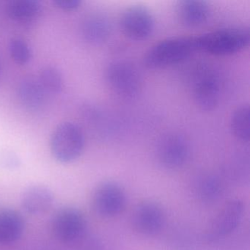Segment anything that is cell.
I'll return each instance as SVG.
<instances>
[{
  "mask_svg": "<svg viewBox=\"0 0 250 250\" xmlns=\"http://www.w3.org/2000/svg\"><path fill=\"white\" fill-rule=\"evenodd\" d=\"M42 4L36 0H14L7 5V13L13 20L30 21L40 14Z\"/></svg>",
  "mask_w": 250,
  "mask_h": 250,
  "instance_id": "cell-17",
  "label": "cell"
},
{
  "mask_svg": "<svg viewBox=\"0 0 250 250\" xmlns=\"http://www.w3.org/2000/svg\"><path fill=\"white\" fill-rule=\"evenodd\" d=\"M82 35L87 42L99 44L107 40L111 33L109 20L100 13L90 14L82 24Z\"/></svg>",
  "mask_w": 250,
  "mask_h": 250,
  "instance_id": "cell-15",
  "label": "cell"
},
{
  "mask_svg": "<svg viewBox=\"0 0 250 250\" xmlns=\"http://www.w3.org/2000/svg\"><path fill=\"white\" fill-rule=\"evenodd\" d=\"M81 0H54L53 4L60 9L65 11H71L80 8Z\"/></svg>",
  "mask_w": 250,
  "mask_h": 250,
  "instance_id": "cell-23",
  "label": "cell"
},
{
  "mask_svg": "<svg viewBox=\"0 0 250 250\" xmlns=\"http://www.w3.org/2000/svg\"><path fill=\"white\" fill-rule=\"evenodd\" d=\"M119 24L121 31L128 39L146 40L154 30V17L146 7L132 5L122 13Z\"/></svg>",
  "mask_w": 250,
  "mask_h": 250,
  "instance_id": "cell-7",
  "label": "cell"
},
{
  "mask_svg": "<svg viewBox=\"0 0 250 250\" xmlns=\"http://www.w3.org/2000/svg\"><path fill=\"white\" fill-rule=\"evenodd\" d=\"M194 191L199 200L205 203H212L222 194V183L213 175H203L197 180Z\"/></svg>",
  "mask_w": 250,
  "mask_h": 250,
  "instance_id": "cell-18",
  "label": "cell"
},
{
  "mask_svg": "<svg viewBox=\"0 0 250 250\" xmlns=\"http://www.w3.org/2000/svg\"><path fill=\"white\" fill-rule=\"evenodd\" d=\"M126 205L125 190L118 183L105 181L95 188L92 206L101 217L112 218L122 213Z\"/></svg>",
  "mask_w": 250,
  "mask_h": 250,
  "instance_id": "cell-5",
  "label": "cell"
},
{
  "mask_svg": "<svg viewBox=\"0 0 250 250\" xmlns=\"http://www.w3.org/2000/svg\"><path fill=\"white\" fill-rule=\"evenodd\" d=\"M189 146L185 137L176 133L163 136L156 147V157L160 165L168 169L182 167L189 157Z\"/></svg>",
  "mask_w": 250,
  "mask_h": 250,
  "instance_id": "cell-8",
  "label": "cell"
},
{
  "mask_svg": "<svg viewBox=\"0 0 250 250\" xmlns=\"http://www.w3.org/2000/svg\"><path fill=\"white\" fill-rule=\"evenodd\" d=\"M46 93L39 78L33 76L24 77L17 88V94L21 104L33 112L42 109L45 104Z\"/></svg>",
  "mask_w": 250,
  "mask_h": 250,
  "instance_id": "cell-12",
  "label": "cell"
},
{
  "mask_svg": "<svg viewBox=\"0 0 250 250\" xmlns=\"http://www.w3.org/2000/svg\"><path fill=\"white\" fill-rule=\"evenodd\" d=\"M87 227L84 214L74 207L58 210L52 218V229L55 236L62 242H72L80 238Z\"/></svg>",
  "mask_w": 250,
  "mask_h": 250,
  "instance_id": "cell-9",
  "label": "cell"
},
{
  "mask_svg": "<svg viewBox=\"0 0 250 250\" xmlns=\"http://www.w3.org/2000/svg\"><path fill=\"white\" fill-rule=\"evenodd\" d=\"M24 222L22 216L13 209L0 210V243L15 242L22 235Z\"/></svg>",
  "mask_w": 250,
  "mask_h": 250,
  "instance_id": "cell-16",
  "label": "cell"
},
{
  "mask_svg": "<svg viewBox=\"0 0 250 250\" xmlns=\"http://www.w3.org/2000/svg\"><path fill=\"white\" fill-rule=\"evenodd\" d=\"M195 51V37L170 38L152 46L146 52L145 63L152 69L166 68L185 61Z\"/></svg>",
  "mask_w": 250,
  "mask_h": 250,
  "instance_id": "cell-2",
  "label": "cell"
},
{
  "mask_svg": "<svg viewBox=\"0 0 250 250\" xmlns=\"http://www.w3.org/2000/svg\"><path fill=\"white\" fill-rule=\"evenodd\" d=\"M53 201L52 191L43 185L29 187L21 197L22 207L27 213L33 215L46 213L52 207Z\"/></svg>",
  "mask_w": 250,
  "mask_h": 250,
  "instance_id": "cell-13",
  "label": "cell"
},
{
  "mask_svg": "<svg viewBox=\"0 0 250 250\" xmlns=\"http://www.w3.org/2000/svg\"><path fill=\"white\" fill-rule=\"evenodd\" d=\"M84 133L77 124L64 122L54 130L50 140L53 157L61 163H71L77 160L84 150Z\"/></svg>",
  "mask_w": 250,
  "mask_h": 250,
  "instance_id": "cell-3",
  "label": "cell"
},
{
  "mask_svg": "<svg viewBox=\"0 0 250 250\" xmlns=\"http://www.w3.org/2000/svg\"><path fill=\"white\" fill-rule=\"evenodd\" d=\"M220 84L216 76L209 74L202 76L196 82L194 98L197 106L204 111H212L219 102Z\"/></svg>",
  "mask_w": 250,
  "mask_h": 250,
  "instance_id": "cell-11",
  "label": "cell"
},
{
  "mask_svg": "<svg viewBox=\"0 0 250 250\" xmlns=\"http://www.w3.org/2000/svg\"><path fill=\"white\" fill-rule=\"evenodd\" d=\"M9 51L11 58L20 65H26L32 59L31 49L23 39H12L10 42Z\"/></svg>",
  "mask_w": 250,
  "mask_h": 250,
  "instance_id": "cell-21",
  "label": "cell"
},
{
  "mask_svg": "<svg viewBox=\"0 0 250 250\" xmlns=\"http://www.w3.org/2000/svg\"><path fill=\"white\" fill-rule=\"evenodd\" d=\"M210 6L200 0H184L177 5V14L180 21L187 27L202 25L210 16Z\"/></svg>",
  "mask_w": 250,
  "mask_h": 250,
  "instance_id": "cell-14",
  "label": "cell"
},
{
  "mask_svg": "<svg viewBox=\"0 0 250 250\" xmlns=\"http://www.w3.org/2000/svg\"><path fill=\"white\" fill-rule=\"evenodd\" d=\"M106 81L114 93L124 99H133L140 93L141 78L134 65L126 61H115L108 66Z\"/></svg>",
  "mask_w": 250,
  "mask_h": 250,
  "instance_id": "cell-6",
  "label": "cell"
},
{
  "mask_svg": "<svg viewBox=\"0 0 250 250\" xmlns=\"http://www.w3.org/2000/svg\"><path fill=\"white\" fill-rule=\"evenodd\" d=\"M248 30L226 28L195 36L197 50L213 55L226 56L244 50L250 44Z\"/></svg>",
  "mask_w": 250,
  "mask_h": 250,
  "instance_id": "cell-1",
  "label": "cell"
},
{
  "mask_svg": "<svg viewBox=\"0 0 250 250\" xmlns=\"http://www.w3.org/2000/svg\"><path fill=\"white\" fill-rule=\"evenodd\" d=\"M165 214L162 206L152 200L137 205L133 211L131 222L134 229L143 235L151 236L162 230Z\"/></svg>",
  "mask_w": 250,
  "mask_h": 250,
  "instance_id": "cell-10",
  "label": "cell"
},
{
  "mask_svg": "<svg viewBox=\"0 0 250 250\" xmlns=\"http://www.w3.org/2000/svg\"><path fill=\"white\" fill-rule=\"evenodd\" d=\"M244 210V203L239 199L227 202L209 223L205 234L206 239L215 242L230 235L239 226Z\"/></svg>",
  "mask_w": 250,
  "mask_h": 250,
  "instance_id": "cell-4",
  "label": "cell"
},
{
  "mask_svg": "<svg viewBox=\"0 0 250 250\" xmlns=\"http://www.w3.org/2000/svg\"><path fill=\"white\" fill-rule=\"evenodd\" d=\"M232 134L241 141L249 142L250 137V106L243 105L234 111L230 118Z\"/></svg>",
  "mask_w": 250,
  "mask_h": 250,
  "instance_id": "cell-19",
  "label": "cell"
},
{
  "mask_svg": "<svg viewBox=\"0 0 250 250\" xmlns=\"http://www.w3.org/2000/svg\"><path fill=\"white\" fill-rule=\"evenodd\" d=\"M39 78L46 93H59L63 87V78L61 71L53 66L42 68Z\"/></svg>",
  "mask_w": 250,
  "mask_h": 250,
  "instance_id": "cell-20",
  "label": "cell"
},
{
  "mask_svg": "<svg viewBox=\"0 0 250 250\" xmlns=\"http://www.w3.org/2000/svg\"><path fill=\"white\" fill-rule=\"evenodd\" d=\"M21 165L20 160L17 154L11 150H4L0 153V165L6 169H17Z\"/></svg>",
  "mask_w": 250,
  "mask_h": 250,
  "instance_id": "cell-22",
  "label": "cell"
}]
</instances>
